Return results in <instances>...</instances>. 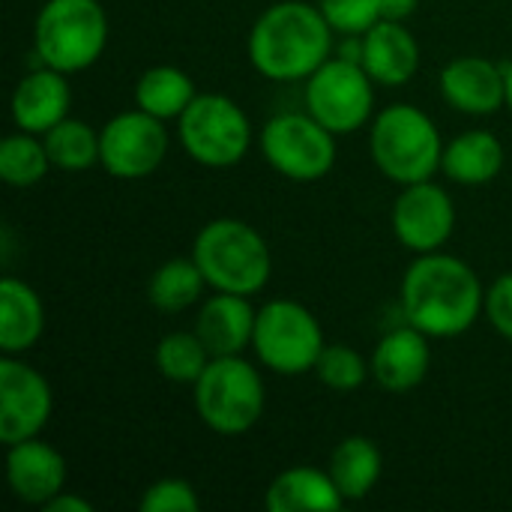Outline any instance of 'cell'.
<instances>
[{
    "instance_id": "cell-1",
    "label": "cell",
    "mask_w": 512,
    "mask_h": 512,
    "mask_svg": "<svg viewBox=\"0 0 512 512\" xmlns=\"http://www.w3.org/2000/svg\"><path fill=\"white\" fill-rule=\"evenodd\" d=\"M405 321L429 339L468 333L486 312V288L471 264L447 252H426L402 276Z\"/></svg>"
},
{
    "instance_id": "cell-2",
    "label": "cell",
    "mask_w": 512,
    "mask_h": 512,
    "mask_svg": "<svg viewBox=\"0 0 512 512\" xmlns=\"http://www.w3.org/2000/svg\"><path fill=\"white\" fill-rule=\"evenodd\" d=\"M336 30L318 3L282 0L258 15L249 30V63L270 81H306L333 57Z\"/></svg>"
},
{
    "instance_id": "cell-3",
    "label": "cell",
    "mask_w": 512,
    "mask_h": 512,
    "mask_svg": "<svg viewBox=\"0 0 512 512\" xmlns=\"http://www.w3.org/2000/svg\"><path fill=\"white\" fill-rule=\"evenodd\" d=\"M192 258L213 291H228L243 297L264 291L273 273V258L264 234L234 216L207 222L195 234Z\"/></svg>"
},
{
    "instance_id": "cell-4",
    "label": "cell",
    "mask_w": 512,
    "mask_h": 512,
    "mask_svg": "<svg viewBox=\"0 0 512 512\" xmlns=\"http://www.w3.org/2000/svg\"><path fill=\"white\" fill-rule=\"evenodd\" d=\"M372 162L399 186L432 180L444 159V141L435 120L408 102L387 105L369 132Z\"/></svg>"
},
{
    "instance_id": "cell-5",
    "label": "cell",
    "mask_w": 512,
    "mask_h": 512,
    "mask_svg": "<svg viewBox=\"0 0 512 512\" xmlns=\"http://www.w3.org/2000/svg\"><path fill=\"white\" fill-rule=\"evenodd\" d=\"M108 45V15L99 0H45L33 21V57L75 75L90 69Z\"/></svg>"
},
{
    "instance_id": "cell-6",
    "label": "cell",
    "mask_w": 512,
    "mask_h": 512,
    "mask_svg": "<svg viewBox=\"0 0 512 512\" xmlns=\"http://www.w3.org/2000/svg\"><path fill=\"white\" fill-rule=\"evenodd\" d=\"M195 387V411L216 435H243L258 426L267 408L261 372L237 357H213Z\"/></svg>"
},
{
    "instance_id": "cell-7",
    "label": "cell",
    "mask_w": 512,
    "mask_h": 512,
    "mask_svg": "<svg viewBox=\"0 0 512 512\" xmlns=\"http://www.w3.org/2000/svg\"><path fill=\"white\" fill-rule=\"evenodd\" d=\"M324 330L312 309L297 300H270L258 309L252 351L264 369L285 378L315 372L324 351Z\"/></svg>"
},
{
    "instance_id": "cell-8",
    "label": "cell",
    "mask_w": 512,
    "mask_h": 512,
    "mask_svg": "<svg viewBox=\"0 0 512 512\" xmlns=\"http://www.w3.org/2000/svg\"><path fill=\"white\" fill-rule=\"evenodd\" d=\"M177 138L192 162L204 168H231L249 153L252 123L231 96L198 93L177 120Z\"/></svg>"
},
{
    "instance_id": "cell-9",
    "label": "cell",
    "mask_w": 512,
    "mask_h": 512,
    "mask_svg": "<svg viewBox=\"0 0 512 512\" xmlns=\"http://www.w3.org/2000/svg\"><path fill=\"white\" fill-rule=\"evenodd\" d=\"M261 153L276 174L294 183H315L336 165V135L309 111H288L264 123Z\"/></svg>"
},
{
    "instance_id": "cell-10",
    "label": "cell",
    "mask_w": 512,
    "mask_h": 512,
    "mask_svg": "<svg viewBox=\"0 0 512 512\" xmlns=\"http://www.w3.org/2000/svg\"><path fill=\"white\" fill-rule=\"evenodd\" d=\"M306 111L336 138L351 135L375 111V81L363 63L336 54L306 78Z\"/></svg>"
},
{
    "instance_id": "cell-11",
    "label": "cell",
    "mask_w": 512,
    "mask_h": 512,
    "mask_svg": "<svg viewBox=\"0 0 512 512\" xmlns=\"http://www.w3.org/2000/svg\"><path fill=\"white\" fill-rule=\"evenodd\" d=\"M168 156L165 120L132 108L114 114L99 129V165L117 180L150 177Z\"/></svg>"
},
{
    "instance_id": "cell-12",
    "label": "cell",
    "mask_w": 512,
    "mask_h": 512,
    "mask_svg": "<svg viewBox=\"0 0 512 512\" xmlns=\"http://www.w3.org/2000/svg\"><path fill=\"white\" fill-rule=\"evenodd\" d=\"M54 411L48 378L15 354L0 357V441L6 447L39 438Z\"/></svg>"
},
{
    "instance_id": "cell-13",
    "label": "cell",
    "mask_w": 512,
    "mask_h": 512,
    "mask_svg": "<svg viewBox=\"0 0 512 512\" xmlns=\"http://www.w3.org/2000/svg\"><path fill=\"white\" fill-rule=\"evenodd\" d=\"M456 231V204L432 180L402 186L396 204H393V234L396 240L414 252H441L447 240Z\"/></svg>"
},
{
    "instance_id": "cell-14",
    "label": "cell",
    "mask_w": 512,
    "mask_h": 512,
    "mask_svg": "<svg viewBox=\"0 0 512 512\" xmlns=\"http://www.w3.org/2000/svg\"><path fill=\"white\" fill-rule=\"evenodd\" d=\"M441 96L450 108L471 114V117H489L507 105V75L504 66H498L489 57H456L441 69Z\"/></svg>"
},
{
    "instance_id": "cell-15",
    "label": "cell",
    "mask_w": 512,
    "mask_h": 512,
    "mask_svg": "<svg viewBox=\"0 0 512 512\" xmlns=\"http://www.w3.org/2000/svg\"><path fill=\"white\" fill-rule=\"evenodd\" d=\"M66 459L48 441L30 438L6 447V480L18 501L45 507L66 489Z\"/></svg>"
},
{
    "instance_id": "cell-16",
    "label": "cell",
    "mask_w": 512,
    "mask_h": 512,
    "mask_svg": "<svg viewBox=\"0 0 512 512\" xmlns=\"http://www.w3.org/2000/svg\"><path fill=\"white\" fill-rule=\"evenodd\" d=\"M69 105H72V87L66 72L39 63L15 84L12 120L21 132L45 135L51 126L69 117Z\"/></svg>"
},
{
    "instance_id": "cell-17",
    "label": "cell",
    "mask_w": 512,
    "mask_h": 512,
    "mask_svg": "<svg viewBox=\"0 0 512 512\" xmlns=\"http://www.w3.org/2000/svg\"><path fill=\"white\" fill-rule=\"evenodd\" d=\"M372 378L387 393H411L420 387L432 366L429 336L417 327H396L390 330L372 354Z\"/></svg>"
},
{
    "instance_id": "cell-18",
    "label": "cell",
    "mask_w": 512,
    "mask_h": 512,
    "mask_svg": "<svg viewBox=\"0 0 512 512\" xmlns=\"http://www.w3.org/2000/svg\"><path fill=\"white\" fill-rule=\"evenodd\" d=\"M363 69L381 87H402L420 69V45L405 21H378L363 33Z\"/></svg>"
},
{
    "instance_id": "cell-19",
    "label": "cell",
    "mask_w": 512,
    "mask_h": 512,
    "mask_svg": "<svg viewBox=\"0 0 512 512\" xmlns=\"http://www.w3.org/2000/svg\"><path fill=\"white\" fill-rule=\"evenodd\" d=\"M255 318L258 312L252 309L249 297L216 291L204 300L195 318V333L207 345L210 357H237L252 348Z\"/></svg>"
},
{
    "instance_id": "cell-20",
    "label": "cell",
    "mask_w": 512,
    "mask_h": 512,
    "mask_svg": "<svg viewBox=\"0 0 512 512\" xmlns=\"http://www.w3.org/2000/svg\"><path fill=\"white\" fill-rule=\"evenodd\" d=\"M264 504L270 512H333L342 510L348 501L342 498L330 471L297 465L270 483Z\"/></svg>"
},
{
    "instance_id": "cell-21",
    "label": "cell",
    "mask_w": 512,
    "mask_h": 512,
    "mask_svg": "<svg viewBox=\"0 0 512 512\" xmlns=\"http://www.w3.org/2000/svg\"><path fill=\"white\" fill-rule=\"evenodd\" d=\"M504 162V141L486 129H471L444 144L441 171L459 186H486L504 171Z\"/></svg>"
},
{
    "instance_id": "cell-22",
    "label": "cell",
    "mask_w": 512,
    "mask_h": 512,
    "mask_svg": "<svg viewBox=\"0 0 512 512\" xmlns=\"http://www.w3.org/2000/svg\"><path fill=\"white\" fill-rule=\"evenodd\" d=\"M45 333V306L39 294L15 276L0 282V351L21 357Z\"/></svg>"
},
{
    "instance_id": "cell-23",
    "label": "cell",
    "mask_w": 512,
    "mask_h": 512,
    "mask_svg": "<svg viewBox=\"0 0 512 512\" xmlns=\"http://www.w3.org/2000/svg\"><path fill=\"white\" fill-rule=\"evenodd\" d=\"M327 471L345 501H363L366 495H372V489L381 480L384 456L375 441H369L363 435H348L330 453Z\"/></svg>"
},
{
    "instance_id": "cell-24",
    "label": "cell",
    "mask_w": 512,
    "mask_h": 512,
    "mask_svg": "<svg viewBox=\"0 0 512 512\" xmlns=\"http://www.w3.org/2000/svg\"><path fill=\"white\" fill-rule=\"evenodd\" d=\"M195 96L198 93L192 75L177 66H150L135 81V108L159 120H180Z\"/></svg>"
},
{
    "instance_id": "cell-25",
    "label": "cell",
    "mask_w": 512,
    "mask_h": 512,
    "mask_svg": "<svg viewBox=\"0 0 512 512\" xmlns=\"http://www.w3.org/2000/svg\"><path fill=\"white\" fill-rule=\"evenodd\" d=\"M204 288L210 285L201 267L195 264V258H171L153 270L147 285V300L153 303V309L165 315H177L192 309L204 297Z\"/></svg>"
},
{
    "instance_id": "cell-26",
    "label": "cell",
    "mask_w": 512,
    "mask_h": 512,
    "mask_svg": "<svg viewBox=\"0 0 512 512\" xmlns=\"http://www.w3.org/2000/svg\"><path fill=\"white\" fill-rule=\"evenodd\" d=\"M45 150L60 171H87L99 162V132L78 117H63L45 135Z\"/></svg>"
},
{
    "instance_id": "cell-27",
    "label": "cell",
    "mask_w": 512,
    "mask_h": 512,
    "mask_svg": "<svg viewBox=\"0 0 512 512\" xmlns=\"http://www.w3.org/2000/svg\"><path fill=\"white\" fill-rule=\"evenodd\" d=\"M51 168L48 150L42 135L33 132H15L0 141V177L12 189H30L45 180Z\"/></svg>"
},
{
    "instance_id": "cell-28",
    "label": "cell",
    "mask_w": 512,
    "mask_h": 512,
    "mask_svg": "<svg viewBox=\"0 0 512 512\" xmlns=\"http://www.w3.org/2000/svg\"><path fill=\"white\" fill-rule=\"evenodd\" d=\"M210 351L207 345L198 339V333H168L159 339L156 345V369L162 378L174 381V384H195L204 369L210 366Z\"/></svg>"
},
{
    "instance_id": "cell-29",
    "label": "cell",
    "mask_w": 512,
    "mask_h": 512,
    "mask_svg": "<svg viewBox=\"0 0 512 512\" xmlns=\"http://www.w3.org/2000/svg\"><path fill=\"white\" fill-rule=\"evenodd\" d=\"M315 375L333 393H354L372 375V363H366V357L351 345H324L315 363Z\"/></svg>"
},
{
    "instance_id": "cell-30",
    "label": "cell",
    "mask_w": 512,
    "mask_h": 512,
    "mask_svg": "<svg viewBox=\"0 0 512 512\" xmlns=\"http://www.w3.org/2000/svg\"><path fill=\"white\" fill-rule=\"evenodd\" d=\"M318 9L342 36H363L372 24L381 21L378 0H318Z\"/></svg>"
},
{
    "instance_id": "cell-31",
    "label": "cell",
    "mask_w": 512,
    "mask_h": 512,
    "mask_svg": "<svg viewBox=\"0 0 512 512\" xmlns=\"http://www.w3.org/2000/svg\"><path fill=\"white\" fill-rule=\"evenodd\" d=\"M141 512H198L201 510V498L195 492V486L189 480L180 477H162L153 486H147V492L138 501Z\"/></svg>"
},
{
    "instance_id": "cell-32",
    "label": "cell",
    "mask_w": 512,
    "mask_h": 512,
    "mask_svg": "<svg viewBox=\"0 0 512 512\" xmlns=\"http://www.w3.org/2000/svg\"><path fill=\"white\" fill-rule=\"evenodd\" d=\"M486 318L504 339L512 342V270L498 276L486 291Z\"/></svg>"
},
{
    "instance_id": "cell-33",
    "label": "cell",
    "mask_w": 512,
    "mask_h": 512,
    "mask_svg": "<svg viewBox=\"0 0 512 512\" xmlns=\"http://www.w3.org/2000/svg\"><path fill=\"white\" fill-rule=\"evenodd\" d=\"M420 0H378L384 21H408L417 12Z\"/></svg>"
},
{
    "instance_id": "cell-34",
    "label": "cell",
    "mask_w": 512,
    "mask_h": 512,
    "mask_svg": "<svg viewBox=\"0 0 512 512\" xmlns=\"http://www.w3.org/2000/svg\"><path fill=\"white\" fill-rule=\"evenodd\" d=\"M45 512H93L90 507V501H84V498H78V495H69L66 489L60 492V495H54L45 507Z\"/></svg>"
},
{
    "instance_id": "cell-35",
    "label": "cell",
    "mask_w": 512,
    "mask_h": 512,
    "mask_svg": "<svg viewBox=\"0 0 512 512\" xmlns=\"http://www.w3.org/2000/svg\"><path fill=\"white\" fill-rule=\"evenodd\" d=\"M504 75H507V108L512 111V63L504 66Z\"/></svg>"
}]
</instances>
